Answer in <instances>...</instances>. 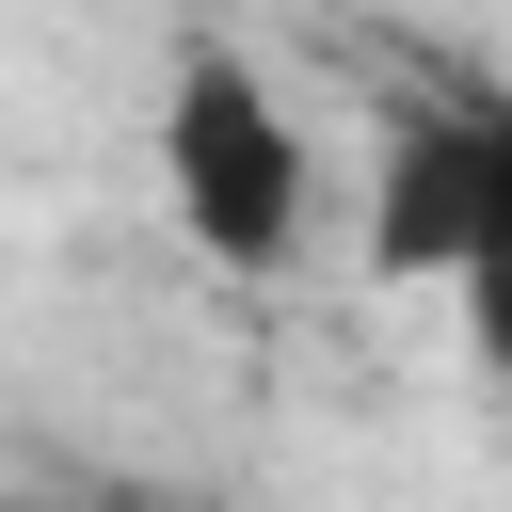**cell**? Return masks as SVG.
<instances>
[{"label":"cell","mask_w":512,"mask_h":512,"mask_svg":"<svg viewBox=\"0 0 512 512\" xmlns=\"http://www.w3.org/2000/svg\"><path fill=\"white\" fill-rule=\"evenodd\" d=\"M512 240V144L480 96H432L384 128V208H368V272L384 288H480Z\"/></svg>","instance_id":"cell-2"},{"label":"cell","mask_w":512,"mask_h":512,"mask_svg":"<svg viewBox=\"0 0 512 512\" xmlns=\"http://www.w3.org/2000/svg\"><path fill=\"white\" fill-rule=\"evenodd\" d=\"M160 208H176V240H192L208 272H288V256H304L320 144H304V112L272 96V64L224 48V32H192L176 80H160Z\"/></svg>","instance_id":"cell-1"},{"label":"cell","mask_w":512,"mask_h":512,"mask_svg":"<svg viewBox=\"0 0 512 512\" xmlns=\"http://www.w3.org/2000/svg\"><path fill=\"white\" fill-rule=\"evenodd\" d=\"M112 512H208V496H160V480H128V496H112Z\"/></svg>","instance_id":"cell-3"}]
</instances>
